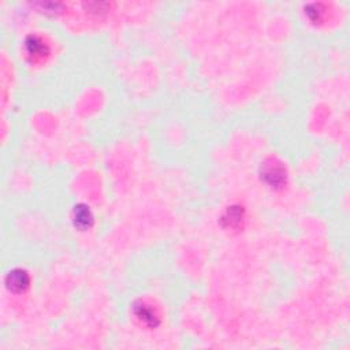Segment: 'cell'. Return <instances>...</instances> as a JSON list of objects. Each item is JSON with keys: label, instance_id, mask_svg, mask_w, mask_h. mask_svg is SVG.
I'll return each mask as SVG.
<instances>
[{"label": "cell", "instance_id": "6da1fadb", "mask_svg": "<svg viewBox=\"0 0 350 350\" xmlns=\"http://www.w3.org/2000/svg\"><path fill=\"white\" fill-rule=\"evenodd\" d=\"M28 283L29 278L28 275H26V273H24V271L16 269V271H12V273L8 274L7 285L8 287L11 290H14V291H21V290H24L25 287L28 286Z\"/></svg>", "mask_w": 350, "mask_h": 350}, {"label": "cell", "instance_id": "7a4b0ae2", "mask_svg": "<svg viewBox=\"0 0 350 350\" xmlns=\"http://www.w3.org/2000/svg\"><path fill=\"white\" fill-rule=\"evenodd\" d=\"M92 223V215L86 207H78L75 209V224L81 228L89 227Z\"/></svg>", "mask_w": 350, "mask_h": 350}]
</instances>
